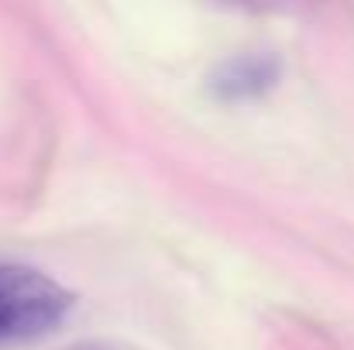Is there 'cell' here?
<instances>
[{"label": "cell", "instance_id": "1", "mask_svg": "<svg viewBox=\"0 0 354 350\" xmlns=\"http://www.w3.org/2000/svg\"><path fill=\"white\" fill-rule=\"evenodd\" d=\"M76 299L55 278L28 264H0V350L28 347L52 337Z\"/></svg>", "mask_w": 354, "mask_h": 350}, {"label": "cell", "instance_id": "2", "mask_svg": "<svg viewBox=\"0 0 354 350\" xmlns=\"http://www.w3.org/2000/svg\"><path fill=\"white\" fill-rule=\"evenodd\" d=\"M275 62L272 59H234L227 66H221V72L214 76V90L224 100H244V97H258L272 86L275 79Z\"/></svg>", "mask_w": 354, "mask_h": 350}, {"label": "cell", "instance_id": "3", "mask_svg": "<svg viewBox=\"0 0 354 350\" xmlns=\"http://www.w3.org/2000/svg\"><path fill=\"white\" fill-rule=\"evenodd\" d=\"M76 350H114V347H97V344H86V347H76Z\"/></svg>", "mask_w": 354, "mask_h": 350}]
</instances>
